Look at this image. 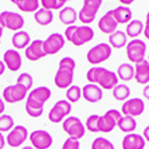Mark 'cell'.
Returning a JSON list of instances; mask_svg holds the SVG:
<instances>
[{
	"mask_svg": "<svg viewBox=\"0 0 149 149\" xmlns=\"http://www.w3.org/2000/svg\"><path fill=\"white\" fill-rule=\"evenodd\" d=\"M4 71H6V65H4V62L0 59V75H3Z\"/></svg>",
	"mask_w": 149,
	"mask_h": 149,
	"instance_id": "cell-46",
	"label": "cell"
},
{
	"mask_svg": "<svg viewBox=\"0 0 149 149\" xmlns=\"http://www.w3.org/2000/svg\"><path fill=\"white\" fill-rule=\"evenodd\" d=\"M3 30L4 28L1 27V24H0V40H1V36H3Z\"/></svg>",
	"mask_w": 149,
	"mask_h": 149,
	"instance_id": "cell-47",
	"label": "cell"
},
{
	"mask_svg": "<svg viewBox=\"0 0 149 149\" xmlns=\"http://www.w3.org/2000/svg\"><path fill=\"white\" fill-rule=\"evenodd\" d=\"M4 110H6V102L3 101V98L0 97V116L4 113Z\"/></svg>",
	"mask_w": 149,
	"mask_h": 149,
	"instance_id": "cell-42",
	"label": "cell"
},
{
	"mask_svg": "<svg viewBox=\"0 0 149 149\" xmlns=\"http://www.w3.org/2000/svg\"><path fill=\"white\" fill-rule=\"evenodd\" d=\"M111 14L118 24H128L132 20V11L126 6H120V7L111 10Z\"/></svg>",
	"mask_w": 149,
	"mask_h": 149,
	"instance_id": "cell-24",
	"label": "cell"
},
{
	"mask_svg": "<svg viewBox=\"0 0 149 149\" xmlns=\"http://www.w3.org/2000/svg\"><path fill=\"white\" fill-rule=\"evenodd\" d=\"M65 36L59 32H54V34L49 35V38L43 40V49H45L46 55H55L61 50L65 47Z\"/></svg>",
	"mask_w": 149,
	"mask_h": 149,
	"instance_id": "cell-15",
	"label": "cell"
},
{
	"mask_svg": "<svg viewBox=\"0 0 149 149\" xmlns=\"http://www.w3.org/2000/svg\"><path fill=\"white\" fill-rule=\"evenodd\" d=\"M121 111L117 109H110L105 113L104 116H100L98 121V132L101 133H109L117 126L118 120L121 118Z\"/></svg>",
	"mask_w": 149,
	"mask_h": 149,
	"instance_id": "cell-11",
	"label": "cell"
},
{
	"mask_svg": "<svg viewBox=\"0 0 149 149\" xmlns=\"http://www.w3.org/2000/svg\"><path fill=\"white\" fill-rule=\"evenodd\" d=\"M113 97H114V100L122 101V102L129 100V97H130V89H129V86L125 85V83H117L113 87Z\"/></svg>",
	"mask_w": 149,
	"mask_h": 149,
	"instance_id": "cell-32",
	"label": "cell"
},
{
	"mask_svg": "<svg viewBox=\"0 0 149 149\" xmlns=\"http://www.w3.org/2000/svg\"><path fill=\"white\" fill-rule=\"evenodd\" d=\"M34 19L39 26H49L54 20V14L50 10H45V8H39L34 14Z\"/></svg>",
	"mask_w": 149,
	"mask_h": 149,
	"instance_id": "cell-30",
	"label": "cell"
},
{
	"mask_svg": "<svg viewBox=\"0 0 149 149\" xmlns=\"http://www.w3.org/2000/svg\"><path fill=\"white\" fill-rule=\"evenodd\" d=\"M28 139L31 141L34 149H49L52 145V136L47 130L36 129L28 134Z\"/></svg>",
	"mask_w": 149,
	"mask_h": 149,
	"instance_id": "cell-14",
	"label": "cell"
},
{
	"mask_svg": "<svg viewBox=\"0 0 149 149\" xmlns=\"http://www.w3.org/2000/svg\"><path fill=\"white\" fill-rule=\"evenodd\" d=\"M146 61H148V63H149V54H148V59H146Z\"/></svg>",
	"mask_w": 149,
	"mask_h": 149,
	"instance_id": "cell-51",
	"label": "cell"
},
{
	"mask_svg": "<svg viewBox=\"0 0 149 149\" xmlns=\"http://www.w3.org/2000/svg\"><path fill=\"white\" fill-rule=\"evenodd\" d=\"M91 149H116L113 142L105 137H97L91 142Z\"/></svg>",
	"mask_w": 149,
	"mask_h": 149,
	"instance_id": "cell-35",
	"label": "cell"
},
{
	"mask_svg": "<svg viewBox=\"0 0 149 149\" xmlns=\"http://www.w3.org/2000/svg\"><path fill=\"white\" fill-rule=\"evenodd\" d=\"M111 56V47L109 46V43H98V45L93 46L89 51H87V62L93 65V66H97L102 62H106L109 58Z\"/></svg>",
	"mask_w": 149,
	"mask_h": 149,
	"instance_id": "cell-5",
	"label": "cell"
},
{
	"mask_svg": "<svg viewBox=\"0 0 149 149\" xmlns=\"http://www.w3.org/2000/svg\"><path fill=\"white\" fill-rule=\"evenodd\" d=\"M82 97L90 102V104H95V102H100L104 97L102 94V89H101L98 85H94V83H86L85 86L82 87Z\"/></svg>",
	"mask_w": 149,
	"mask_h": 149,
	"instance_id": "cell-19",
	"label": "cell"
},
{
	"mask_svg": "<svg viewBox=\"0 0 149 149\" xmlns=\"http://www.w3.org/2000/svg\"><path fill=\"white\" fill-rule=\"evenodd\" d=\"M117 27H118V23L116 22L114 16L111 14V10L108 11V12L98 20V28L101 30V32H104V34H106V35H110L114 31H117Z\"/></svg>",
	"mask_w": 149,
	"mask_h": 149,
	"instance_id": "cell-20",
	"label": "cell"
},
{
	"mask_svg": "<svg viewBox=\"0 0 149 149\" xmlns=\"http://www.w3.org/2000/svg\"><path fill=\"white\" fill-rule=\"evenodd\" d=\"M98 121H100V116L91 114L90 117L86 120V122H85V129H87V130L91 133H97L98 132Z\"/></svg>",
	"mask_w": 149,
	"mask_h": 149,
	"instance_id": "cell-37",
	"label": "cell"
},
{
	"mask_svg": "<svg viewBox=\"0 0 149 149\" xmlns=\"http://www.w3.org/2000/svg\"><path fill=\"white\" fill-rule=\"evenodd\" d=\"M59 1H61V4H63V6H65L67 1H70V0H59Z\"/></svg>",
	"mask_w": 149,
	"mask_h": 149,
	"instance_id": "cell-48",
	"label": "cell"
},
{
	"mask_svg": "<svg viewBox=\"0 0 149 149\" xmlns=\"http://www.w3.org/2000/svg\"><path fill=\"white\" fill-rule=\"evenodd\" d=\"M39 3H40V6L45 10H62L65 6L63 4H61V1L59 0H39Z\"/></svg>",
	"mask_w": 149,
	"mask_h": 149,
	"instance_id": "cell-38",
	"label": "cell"
},
{
	"mask_svg": "<svg viewBox=\"0 0 149 149\" xmlns=\"http://www.w3.org/2000/svg\"><path fill=\"white\" fill-rule=\"evenodd\" d=\"M142 94H144V97H145L146 100H149V83H148V85H145V87H144V91H142Z\"/></svg>",
	"mask_w": 149,
	"mask_h": 149,
	"instance_id": "cell-44",
	"label": "cell"
},
{
	"mask_svg": "<svg viewBox=\"0 0 149 149\" xmlns=\"http://www.w3.org/2000/svg\"><path fill=\"white\" fill-rule=\"evenodd\" d=\"M28 130L23 125H16L8 132L7 137H6V142L11 148H19L23 145V142L28 139Z\"/></svg>",
	"mask_w": 149,
	"mask_h": 149,
	"instance_id": "cell-13",
	"label": "cell"
},
{
	"mask_svg": "<svg viewBox=\"0 0 149 149\" xmlns=\"http://www.w3.org/2000/svg\"><path fill=\"white\" fill-rule=\"evenodd\" d=\"M86 78L89 83L98 85L104 90H113V87L118 83L117 74L101 66H93L87 70Z\"/></svg>",
	"mask_w": 149,
	"mask_h": 149,
	"instance_id": "cell-2",
	"label": "cell"
},
{
	"mask_svg": "<svg viewBox=\"0 0 149 149\" xmlns=\"http://www.w3.org/2000/svg\"><path fill=\"white\" fill-rule=\"evenodd\" d=\"M3 62L6 65V69H8L12 73H16L22 67V55L15 49L7 50L3 55Z\"/></svg>",
	"mask_w": 149,
	"mask_h": 149,
	"instance_id": "cell-17",
	"label": "cell"
},
{
	"mask_svg": "<svg viewBox=\"0 0 149 149\" xmlns=\"http://www.w3.org/2000/svg\"><path fill=\"white\" fill-rule=\"evenodd\" d=\"M126 47V56L130 62L139 63L145 59L146 55V43L141 39H132L128 42Z\"/></svg>",
	"mask_w": 149,
	"mask_h": 149,
	"instance_id": "cell-8",
	"label": "cell"
},
{
	"mask_svg": "<svg viewBox=\"0 0 149 149\" xmlns=\"http://www.w3.org/2000/svg\"><path fill=\"white\" fill-rule=\"evenodd\" d=\"M71 104L67 100H59L55 102V105L50 109L49 111V120L52 124H59L63 122L65 118H67L71 113Z\"/></svg>",
	"mask_w": 149,
	"mask_h": 149,
	"instance_id": "cell-10",
	"label": "cell"
},
{
	"mask_svg": "<svg viewBox=\"0 0 149 149\" xmlns=\"http://www.w3.org/2000/svg\"><path fill=\"white\" fill-rule=\"evenodd\" d=\"M16 83H19L20 86H23L24 89H27V90L30 91L31 90V87H32V85H34V79H32L31 74L20 73L19 77H17V79H16Z\"/></svg>",
	"mask_w": 149,
	"mask_h": 149,
	"instance_id": "cell-36",
	"label": "cell"
},
{
	"mask_svg": "<svg viewBox=\"0 0 149 149\" xmlns=\"http://www.w3.org/2000/svg\"><path fill=\"white\" fill-rule=\"evenodd\" d=\"M81 145H79V141L78 140H74V139H66V141L63 142L62 145V149H79Z\"/></svg>",
	"mask_w": 149,
	"mask_h": 149,
	"instance_id": "cell-39",
	"label": "cell"
},
{
	"mask_svg": "<svg viewBox=\"0 0 149 149\" xmlns=\"http://www.w3.org/2000/svg\"><path fill=\"white\" fill-rule=\"evenodd\" d=\"M65 40H69L71 45L81 47V46L86 45L94 38V30L90 26H67L66 31H65Z\"/></svg>",
	"mask_w": 149,
	"mask_h": 149,
	"instance_id": "cell-4",
	"label": "cell"
},
{
	"mask_svg": "<svg viewBox=\"0 0 149 149\" xmlns=\"http://www.w3.org/2000/svg\"><path fill=\"white\" fill-rule=\"evenodd\" d=\"M142 137H144V140H145V141H148V142H149V126H146V128L144 129Z\"/></svg>",
	"mask_w": 149,
	"mask_h": 149,
	"instance_id": "cell-41",
	"label": "cell"
},
{
	"mask_svg": "<svg viewBox=\"0 0 149 149\" xmlns=\"http://www.w3.org/2000/svg\"><path fill=\"white\" fill-rule=\"evenodd\" d=\"M145 140L141 134L137 133H128L122 139V149H144Z\"/></svg>",
	"mask_w": 149,
	"mask_h": 149,
	"instance_id": "cell-21",
	"label": "cell"
},
{
	"mask_svg": "<svg viewBox=\"0 0 149 149\" xmlns=\"http://www.w3.org/2000/svg\"><path fill=\"white\" fill-rule=\"evenodd\" d=\"M78 19V14L73 7H63L59 10V20L65 26H73Z\"/></svg>",
	"mask_w": 149,
	"mask_h": 149,
	"instance_id": "cell-25",
	"label": "cell"
},
{
	"mask_svg": "<svg viewBox=\"0 0 149 149\" xmlns=\"http://www.w3.org/2000/svg\"><path fill=\"white\" fill-rule=\"evenodd\" d=\"M133 1H136V0H120V3H121L122 6H126V7H128V6H130Z\"/></svg>",
	"mask_w": 149,
	"mask_h": 149,
	"instance_id": "cell-45",
	"label": "cell"
},
{
	"mask_svg": "<svg viewBox=\"0 0 149 149\" xmlns=\"http://www.w3.org/2000/svg\"><path fill=\"white\" fill-rule=\"evenodd\" d=\"M27 89L20 86L19 83H15V85H10V86L4 87L1 98L4 102H8V104H17V102H22L24 98H27Z\"/></svg>",
	"mask_w": 149,
	"mask_h": 149,
	"instance_id": "cell-12",
	"label": "cell"
},
{
	"mask_svg": "<svg viewBox=\"0 0 149 149\" xmlns=\"http://www.w3.org/2000/svg\"><path fill=\"white\" fill-rule=\"evenodd\" d=\"M22 12H27V14H31V12H36L39 10V0H17L16 4H15Z\"/></svg>",
	"mask_w": 149,
	"mask_h": 149,
	"instance_id": "cell-31",
	"label": "cell"
},
{
	"mask_svg": "<svg viewBox=\"0 0 149 149\" xmlns=\"http://www.w3.org/2000/svg\"><path fill=\"white\" fill-rule=\"evenodd\" d=\"M128 45V36L124 31H114L109 35V46L113 49H122Z\"/></svg>",
	"mask_w": 149,
	"mask_h": 149,
	"instance_id": "cell-28",
	"label": "cell"
},
{
	"mask_svg": "<svg viewBox=\"0 0 149 149\" xmlns=\"http://www.w3.org/2000/svg\"><path fill=\"white\" fill-rule=\"evenodd\" d=\"M24 55L31 62H35V61H39V59L45 58L46 52H45V49H43V40H40V39L32 40L27 46V49L24 51Z\"/></svg>",
	"mask_w": 149,
	"mask_h": 149,
	"instance_id": "cell-18",
	"label": "cell"
},
{
	"mask_svg": "<svg viewBox=\"0 0 149 149\" xmlns=\"http://www.w3.org/2000/svg\"><path fill=\"white\" fill-rule=\"evenodd\" d=\"M101 6L102 0H83V6L78 12V20H81V23L85 26L93 23Z\"/></svg>",
	"mask_w": 149,
	"mask_h": 149,
	"instance_id": "cell-6",
	"label": "cell"
},
{
	"mask_svg": "<svg viewBox=\"0 0 149 149\" xmlns=\"http://www.w3.org/2000/svg\"><path fill=\"white\" fill-rule=\"evenodd\" d=\"M117 78L118 79L128 82V81L134 78V66L130 63H121L117 69Z\"/></svg>",
	"mask_w": 149,
	"mask_h": 149,
	"instance_id": "cell-29",
	"label": "cell"
},
{
	"mask_svg": "<svg viewBox=\"0 0 149 149\" xmlns=\"http://www.w3.org/2000/svg\"><path fill=\"white\" fill-rule=\"evenodd\" d=\"M51 98V90L47 86H38L28 91L26 98V111L30 117L38 118L43 114V106Z\"/></svg>",
	"mask_w": 149,
	"mask_h": 149,
	"instance_id": "cell-1",
	"label": "cell"
},
{
	"mask_svg": "<svg viewBox=\"0 0 149 149\" xmlns=\"http://www.w3.org/2000/svg\"><path fill=\"white\" fill-rule=\"evenodd\" d=\"M62 128L65 130V133L69 134L70 139L78 140V141L85 136V132H86L83 122L78 117H74V116H69L67 118L63 120Z\"/></svg>",
	"mask_w": 149,
	"mask_h": 149,
	"instance_id": "cell-7",
	"label": "cell"
},
{
	"mask_svg": "<svg viewBox=\"0 0 149 149\" xmlns=\"http://www.w3.org/2000/svg\"><path fill=\"white\" fill-rule=\"evenodd\" d=\"M144 36L149 40V11L148 14H146V19H145V24H144V31H142Z\"/></svg>",
	"mask_w": 149,
	"mask_h": 149,
	"instance_id": "cell-40",
	"label": "cell"
},
{
	"mask_svg": "<svg viewBox=\"0 0 149 149\" xmlns=\"http://www.w3.org/2000/svg\"><path fill=\"white\" fill-rule=\"evenodd\" d=\"M145 110V104L141 98H129L122 104L121 106V114L122 116H129V117H137L141 116Z\"/></svg>",
	"mask_w": 149,
	"mask_h": 149,
	"instance_id": "cell-16",
	"label": "cell"
},
{
	"mask_svg": "<svg viewBox=\"0 0 149 149\" xmlns=\"http://www.w3.org/2000/svg\"><path fill=\"white\" fill-rule=\"evenodd\" d=\"M12 46H14L15 50H23L27 49V46L31 43V38H30V34L27 31H16L12 35Z\"/></svg>",
	"mask_w": 149,
	"mask_h": 149,
	"instance_id": "cell-23",
	"label": "cell"
},
{
	"mask_svg": "<svg viewBox=\"0 0 149 149\" xmlns=\"http://www.w3.org/2000/svg\"><path fill=\"white\" fill-rule=\"evenodd\" d=\"M144 31V23L141 20H137V19H133L126 24V28H125V35L128 38L132 39H137V36L142 34Z\"/></svg>",
	"mask_w": 149,
	"mask_h": 149,
	"instance_id": "cell-26",
	"label": "cell"
},
{
	"mask_svg": "<svg viewBox=\"0 0 149 149\" xmlns=\"http://www.w3.org/2000/svg\"><path fill=\"white\" fill-rule=\"evenodd\" d=\"M4 145H6V137L3 133H0V149H4Z\"/></svg>",
	"mask_w": 149,
	"mask_h": 149,
	"instance_id": "cell-43",
	"label": "cell"
},
{
	"mask_svg": "<svg viewBox=\"0 0 149 149\" xmlns=\"http://www.w3.org/2000/svg\"><path fill=\"white\" fill-rule=\"evenodd\" d=\"M74 71H75V61L71 56H65L59 61L58 71L55 74L54 82L58 89H67L73 85Z\"/></svg>",
	"mask_w": 149,
	"mask_h": 149,
	"instance_id": "cell-3",
	"label": "cell"
},
{
	"mask_svg": "<svg viewBox=\"0 0 149 149\" xmlns=\"http://www.w3.org/2000/svg\"><path fill=\"white\" fill-rule=\"evenodd\" d=\"M117 128L124 133H133L137 128V121L134 117H129V116H121V118L117 122Z\"/></svg>",
	"mask_w": 149,
	"mask_h": 149,
	"instance_id": "cell-27",
	"label": "cell"
},
{
	"mask_svg": "<svg viewBox=\"0 0 149 149\" xmlns=\"http://www.w3.org/2000/svg\"><path fill=\"white\" fill-rule=\"evenodd\" d=\"M82 97V89L78 85H71L70 87L66 89V100L69 101L70 104L78 102Z\"/></svg>",
	"mask_w": 149,
	"mask_h": 149,
	"instance_id": "cell-33",
	"label": "cell"
},
{
	"mask_svg": "<svg viewBox=\"0 0 149 149\" xmlns=\"http://www.w3.org/2000/svg\"><path fill=\"white\" fill-rule=\"evenodd\" d=\"M24 17L17 12L12 11H3L0 14V24L3 28H7L11 31H20L23 26H24Z\"/></svg>",
	"mask_w": 149,
	"mask_h": 149,
	"instance_id": "cell-9",
	"label": "cell"
},
{
	"mask_svg": "<svg viewBox=\"0 0 149 149\" xmlns=\"http://www.w3.org/2000/svg\"><path fill=\"white\" fill-rule=\"evenodd\" d=\"M10 1H12V3H14V4H16V1H17V0H10Z\"/></svg>",
	"mask_w": 149,
	"mask_h": 149,
	"instance_id": "cell-50",
	"label": "cell"
},
{
	"mask_svg": "<svg viewBox=\"0 0 149 149\" xmlns=\"http://www.w3.org/2000/svg\"><path fill=\"white\" fill-rule=\"evenodd\" d=\"M134 79L140 85H148L149 83V63L146 59L136 63L134 66Z\"/></svg>",
	"mask_w": 149,
	"mask_h": 149,
	"instance_id": "cell-22",
	"label": "cell"
},
{
	"mask_svg": "<svg viewBox=\"0 0 149 149\" xmlns=\"http://www.w3.org/2000/svg\"><path fill=\"white\" fill-rule=\"evenodd\" d=\"M15 126L14 118L8 114H1L0 116V133L10 132L11 129Z\"/></svg>",
	"mask_w": 149,
	"mask_h": 149,
	"instance_id": "cell-34",
	"label": "cell"
},
{
	"mask_svg": "<svg viewBox=\"0 0 149 149\" xmlns=\"http://www.w3.org/2000/svg\"><path fill=\"white\" fill-rule=\"evenodd\" d=\"M22 149H34V148H32V146H23Z\"/></svg>",
	"mask_w": 149,
	"mask_h": 149,
	"instance_id": "cell-49",
	"label": "cell"
}]
</instances>
